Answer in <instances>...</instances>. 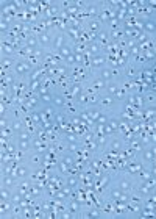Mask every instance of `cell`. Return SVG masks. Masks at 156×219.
<instances>
[{"mask_svg": "<svg viewBox=\"0 0 156 219\" xmlns=\"http://www.w3.org/2000/svg\"><path fill=\"white\" fill-rule=\"evenodd\" d=\"M27 171H28V169H27L25 166H20V167H17V171H16V172H17V177H20V179L27 177Z\"/></svg>", "mask_w": 156, "mask_h": 219, "instance_id": "obj_23", "label": "cell"}, {"mask_svg": "<svg viewBox=\"0 0 156 219\" xmlns=\"http://www.w3.org/2000/svg\"><path fill=\"white\" fill-rule=\"evenodd\" d=\"M2 50H3V53H6V55H10V57L14 55V52H16L11 46H6V44H3V49H2Z\"/></svg>", "mask_w": 156, "mask_h": 219, "instance_id": "obj_25", "label": "cell"}, {"mask_svg": "<svg viewBox=\"0 0 156 219\" xmlns=\"http://www.w3.org/2000/svg\"><path fill=\"white\" fill-rule=\"evenodd\" d=\"M27 46H28V49H37V47H41L39 46V39H37V36L36 38H28L27 39Z\"/></svg>", "mask_w": 156, "mask_h": 219, "instance_id": "obj_14", "label": "cell"}, {"mask_svg": "<svg viewBox=\"0 0 156 219\" xmlns=\"http://www.w3.org/2000/svg\"><path fill=\"white\" fill-rule=\"evenodd\" d=\"M37 39H39V46H44V47L52 46V42H53L52 34H49L47 31H46V33H39V34H37Z\"/></svg>", "mask_w": 156, "mask_h": 219, "instance_id": "obj_4", "label": "cell"}, {"mask_svg": "<svg viewBox=\"0 0 156 219\" xmlns=\"http://www.w3.org/2000/svg\"><path fill=\"white\" fill-rule=\"evenodd\" d=\"M115 186L119 188L120 191H124L125 194H128V193H131L134 189V183L130 179H119V180H117V183H115Z\"/></svg>", "mask_w": 156, "mask_h": 219, "instance_id": "obj_1", "label": "cell"}, {"mask_svg": "<svg viewBox=\"0 0 156 219\" xmlns=\"http://www.w3.org/2000/svg\"><path fill=\"white\" fill-rule=\"evenodd\" d=\"M52 46L56 49V50H59L61 47H64L66 46V36L63 34V33H59V34H56V38H53V42H52Z\"/></svg>", "mask_w": 156, "mask_h": 219, "instance_id": "obj_6", "label": "cell"}, {"mask_svg": "<svg viewBox=\"0 0 156 219\" xmlns=\"http://www.w3.org/2000/svg\"><path fill=\"white\" fill-rule=\"evenodd\" d=\"M122 146H124V143H122L120 139H117V138H115V139H112V141H111V144H109V147H111L112 150H120V149H122Z\"/></svg>", "mask_w": 156, "mask_h": 219, "instance_id": "obj_16", "label": "cell"}, {"mask_svg": "<svg viewBox=\"0 0 156 219\" xmlns=\"http://www.w3.org/2000/svg\"><path fill=\"white\" fill-rule=\"evenodd\" d=\"M66 141L70 143V144H76V143H78V138L73 136V135H67V136H66Z\"/></svg>", "mask_w": 156, "mask_h": 219, "instance_id": "obj_27", "label": "cell"}, {"mask_svg": "<svg viewBox=\"0 0 156 219\" xmlns=\"http://www.w3.org/2000/svg\"><path fill=\"white\" fill-rule=\"evenodd\" d=\"M55 121L58 124H64L67 121V114H64V113H55Z\"/></svg>", "mask_w": 156, "mask_h": 219, "instance_id": "obj_20", "label": "cell"}, {"mask_svg": "<svg viewBox=\"0 0 156 219\" xmlns=\"http://www.w3.org/2000/svg\"><path fill=\"white\" fill-rule=\"evenodd\" d=\"M17 147H19L20 150H27V149L30 147V139H19V141H17Z\"/></svg>", "mask_w": 156, "mask_h": 219, "instance_id": "obj_18", "label": "cell"}, {"mask_svg": "<svg viewBox=\"0 0 156 219\" xmlns=\"http://www.w3.org/2000/svg\"><path fill=\"white\" fill-rule=\"evenodd\" d=\"M58 52H59V55H61V58H63V60H67L69 57H72V55H73V49L69 46V44H66L64 47H61Z\"/></svg>", "mask_w": 156, "mask_h": 219, "instance_id": "obj_9", "label": "cell"}, {"mask_svg": "<svg viewBox=\"0 0 156 219\" xmlns=\"http://www.w3.org/2000/svg\"><path fill=\"white\" fill-rule=\"evenodd\" d=\"M53 105L61 110V108L66 107V99L63 96H59V94H53Z\"/></svg>", "mask_w": 156, "mask_h": 219, "instance_id": "obj_11", "label": "cell"}, {"mask_svg": "<svg viewBox=\"0 0 156 219\" xmlns=\"http://www.w3.org/2000/svg\"><path fill=\"white\" fill-rule=\"evenodd\" d=\"M58 167H59L61 174H64V175L69 174V164H67L64 160H59V161H58Z\"/></svg>", "mask_w": 156, "mask_h": 219, "instance_id": "obj_15", "label": "cell"}, {"mask_svg": "<svg viewBox=\"0 0 156 219\" xmlns=\"http://www.w3.org/2000/svg\"><path fill=\"white\" fill-rule=\"evenodd\" d=\"M109 197L112 199V200H125L127 197H125V193L124 191H120L119 188H112L111 191H109Z\"/></svg>", "mask_w": 156, "mask_h": 219, "instance_id": "obj_7", "label": "cell"}, {"mask_svg": "<svg viewBox=\"0 0 156 219\" xmlns=\"http://www.w3.org/2000/svg\"><path fill=\"white\" fill-rule=\"evenodd\" d=\"M105 57L102 55V53H98V55H94V58H92V67H95V69H103V64H105Z\"/></svg>", "mask_w": 156, "mask_h": 219, "instance_id": "obj_8", "label": "cell"}, {"mask_svg": "<svg viewBox=\"0 0 156 219\" xmlns=\"http://www.w3.org/2000/svg\"><path fill=\"white\" fill-rule=\"evenodd\" d=\"M20 128H22L20 121H14V122H13V130H14V131H17V130H20Z\"/></svg>", "mask_w": 156, "mask_h": 219, "instance_id": "obj_29", "label": "cell"}, {"mask_svg": "<svg viewBox=\"0 0 156 219\" xmlns=\"http://www.w3.org/2000/svg\"><path fill=\"white\" fill-rule=\"evenodd\" d=\"M142 158H144L145 161L151 163V161L154 160V152H153L150 147H144V150H142Z\"/></svg>", "mask_w": 156, "mask_h": 219, "instance_id": "obj_13", "label": "cell"}, {"mask_svg": "<svg viewBox=\"0 0 156 219\" xmlns=\"http://www.w3.org/2000/svg\"><path fill=\"white\" fill-rule=\"evenodd\" d=\"M100 25H102V22H100V21H95V22L92 21L89 27H91V30H94V31H98V30H100Z\"/></svg>", "mask_w": 156, "mask_h": 219, "instance_id": "obj_26", "label": "cell"}, {"mask_svg": "<svg viewBox=\"0 0 156 219\" xmlns=\"http://www.w3.org/2000/svg\"><path fill=\"white\" fill-rule=\"evenodd\" d=\"M137 191H139L141 194H144V196H148V194L151 193V189L148 188V185H147V183H141V185L137 186Z\"/></svg>", "mask_w": 156, "mask_h": 219, "instance_id": "obj_17", "label": "cell"}, {"mask_svg": "<svg viewBox=\"0 0 156 219\" xmlns=\"http://www.w3.org/2000/svg\"><path fill=\"white\" fill-rule=\"evenodd\" d=\"M8 27H10V24H8V22H5V21H2V24H0V28H2V33H5V30H8Z\"/></svg>", "mask_w": 156, "mask_h": 219, "instance_id": "obj_30", "label": "cell"}, {"mask_svg": "<svg viewBox=\"0 0 156 219\" xmlns=\"http://www.w3.org/2000/svg\"><path fill=\"white\" fill-rule=\"evenodd\" d=\"M114 100H115V97H112V96H103L100 99V105L102 107H106V108H111L114 105Z\"/></svg>", "mask_w": 156, "mask_h": 219, "instance_id": "obj_12", "label": "cell"}, {"mask_svg": "<svg viewBox=\"0 0 156 219\" xmlns=\"http://www.w3.org/2000/svg\"><path fill=\"white\" fill-rule=\"evenodd\" d=\"M63 160H64V161H66V163H67V164H69V166H70V164H72V163H73V161H72V157H70V155H66V157H64V158H63Z\"/></svg>", "mask_w": 156, "mask_h": 219, "instance_id": "obj_32", "label": "cell"}, {"mask_svg": "<svg viewBox=\"0 0 156 219\" xmlns=\"http://www.w3.org/2000/svg\"><path fill=\"white\" fill-rule=\"evenodd\" d=\"M2 185L11 188V186H14V179H11V177H3V179H2Z\"/></svg>", "mask_w": 156, "mask_h": 219, "instance_id": "obj_21", "label": "cell"}, {"mask_svg": "<svg viewBox=\"0 0 156 219\" xmlns=\"http://www.w3.org/2000/svg\"><path fill=\"white\" fill-rule=\"evenodd\" d=\"M142 27H144V30H145L148 34H154V33H156V19H153V17L144 19Z\"/></svg>", "mask_w": 156, "mask_h": 219, "instance_id": "obj_2", "label": "cell"}, {"mask_svg": "<svg viewBox=\"0 0 156 219\" xmlns=\"http://www.w3.org/2000/svg\"><path fill=\"white\" fill-rule=\"evenodd\" d=\"M14 72H16V75L24 77V75H28V74L31 72V69H30V66H28V64H25V63L19 61V63H16V66H14Z\"/></svg>", "mask_w": 156, "mask_h": 219, "instance_id": "obj_3", "label": "cell"}, {"mask_svg": "<svg viewBox=\"0 0 156 219\" xmlns=\"http://www.w3.org/2000/svg\"><path fill=\"white\" fill-rule=\"evenodd\" d=\"M66 185L69 186V188H76V185H78V179H75V177H69L67 179V182H66Z\"/></svg>", "mask_w": 156, "mask_h": 219, "instance_id": "obj_22", "label": "cell"}, {"mask_svg": "<svg viewBox=\"0 0 156 219\" xmlns=\"http://www.w3.org/2000/svg\"><path fill=\"white\" fill-rule=\"evenodd\" d=\"M69 210H70V213H78L81 210V205L78 203V202H70L69 203Z\"/></svg>", "mask_w": 156, "mask_h": 219, "instance_id": "obj_19", "label": "cell"}, {"mask_svg": "<svg viewBox=\"0 0 156 219\" xmlns=\"http://www.w3.org/2000/svg\"><path fill=\"white\" fill-rule=\"evenodd\" d=\"M86 216H88V217H100V213H98L97 210H94V211H88Z\"/></svg>", "mask_w": 156, "mask_h": 219, "instance_id": "obj_28", "label": "cell"}, {"mask_svg": "<svg viewBox=\"0 0 156 219\" xmlns=\"http://www.w3.org/2000/svg\"><path fill=\"white\" fill-rule=\"evenodd\" d=\"M2 200H11V193L5 189V186H2Z\"/></svg>", "mask_w": 156, "mask_h": 219, "instance_id": "obj_24", "label": "cell"}, {"mask_svg": "<svg viewBox=\"0 0 156 219\" xmlns=\"http://www.w3.org/2000/svg\"><path fill=\"white\" fill-rule=\"evenodd\" d=\"M112 75H114V74H112V71H109V69H105V67H103V69L100 71V74H98V78H100V80H103V81H106V83H109V81H111V78H112Z\"/></svg>", "mask_w": 156, "mask_h": 219, "instance_id": "obj_10", "label": "cell"}, {"mask_svg": "<svg viewBox=\"0 0 156 219\" xmlns=\"http://www.w3.org/2000/svg\"><path fill=\"white\" fill-rule=\"evenodd\" d=\"M119 91H120V88H119V84H117L115 81H109V83H106V93H108V96L115 97Z\"/></svg>", "mask_w": 156, "mask_h": 219, "instance_id": "obj_5", "label": "cell"}, {"mask_svg": "<svg viewBox=\"0 0 156 219\" xmlns=\"http://www.w3.org/2000/svg\"><path fill=\"white\" fill-rule=\"evenodd\" d=\"M5 83H10V84H13V83H14V78H13V75H6V77H5Z\"/></svg>", "mask_w": 156, "mask_h": 219, "instance_id": "obj_31", "label": "cell"}]
</instances>
